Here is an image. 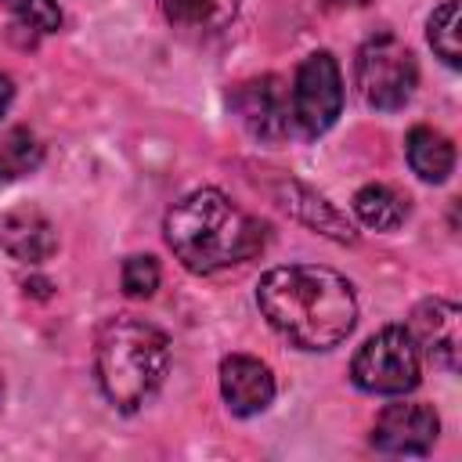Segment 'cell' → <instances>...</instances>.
Instances as JSON below:
<instances>
[{
    "mask_svg": "<svg viewBox=\"0 0 462 462\" xmlns=\"http://www.w3.org/2000/svg\"><path fill=\"white\" fill-rule=\"evenodd\" d=\"M354 72H357V94L365 97L368 108H379V112L404 108L415 94V83H419V69H415L411 51L390 32L372 36L357 51Z\"/></svg>",
    "mask_w": 462,
    "mask_h": 462,
    "instance_id": "5",
    "label": "cell"
},
{
    "mask_svg": "<svg viewBox=\"0 0 462 462\" xmlns=\"http://www.w3.org/2000/svg\"><path fill=\"white\" fill-rule=\"evenodd\" d=\"M119 282H123V292L130 300H148L159 289V263H155V256H126Z\"/></svg>",
    "mask_w": 462,
    "mask_h": 462,
    "instance_id": "17",
    "label": "cell"
},
{
    "mask_svg": "<svg viewBox=\"0 0 462 462\" xmlns=\"http://www.w3.org/2000/svg\"><path fill=\"white\" fill-rule=\"evenodd\" d=\"M404 152H408V166L430 184L448 180V173L455 170V144L433 126H411Z\"/></svg>",
    "mask_w": 462,
    "mask_h": 462,
    "instance_id": "13",
    "label": "cell"
},
{
    "mask_svg": "<svg viewBox=\"0 0 462 462\" xmlns=\"http://www.w3.org/2000/svg\"><path fill=\"white\" fill-rule=\"evenodd\" d=\"M166 245L195 274H217L256 256L267 227L217 188H199L166 213Z\"/></svg>",
    "mask_w": 462,
    "mask_h": 462,
    "instance_id": "2",
    "label": "cell"
},
{
    "mask_svg": "<svg viewBox=\"0 0 462 462\" xmlns=\"http://www.w3.org/2000/svg\"><path fill=\"white\" fill-rule=\"evenodd\" d=\"M0 249L22 263H43L58 249L54 224L32 206L7 209L0 213Z\"/></svg>",
    "mask_w": 462,
    "mask_h": 462,
    "instance_id": "11",
    "label": "cell"
},
{
    "mask_svg": "<svg viewBox=\"0 0 462 462\" xmlns=\"http://www.w3.org/2000/svg\"><path fill=\"white\" fill-rule=\"evenodd\" d=\"M256 307L278 336L300 350H332L357 321L350 282L332 267H271L256 285Z\"/></svg>",
    "mask_w": 462,
    "mask_h": 462,
    "instance_id": "1",
    "label": "cell"
},
{
    "mask_svg": "<svg viewBox=\"0 0 462 462\" xmlns=\"http://www.w3.org/2000/svg\"><path fill=\"white\" fill-rule=\"evenodd\" d=\"M458 29H462V11L458 0H444L433 14H430V47L437 51V58L451 69H458L462 61V47H458Z\"/></svg>",
    "mask_w": 462,
    "mask_h": 462,
    "instance_id": "16",
    "label": "cell"
},
{
    "mask_svg": "<svg viewBox=\"0 0 462 462\" xmlns=\"http://www.w3.org/2000/svg\"><path fill=\"white\" fill-rule=\"evenodd\" d=\"M11 97H14V87H11V79L0 72V116L7 112V105H11Z\"/></svg>",
    "mask_w": 462,
    "mask_h": 462,
    "instance_id": "19",
    "label": "cell"
},
{
    "mask_svg": "<svg viewBox=\"0 0 462 462\" xmlns=\"http://www.w3.org/2000/svg\"><path fill=\"white\" fill-rule=\"evenodd\" d=\"M14 22H22L25 29H36V32H54L61 29V11L54 0H0Z\"/></svg>",
    "mask_w": 462,
    "mask_h": 462,
    "instance_id": "18",
    "label": "cell"
},
{
    "mask_svg": "<svg viewBox=\"0 0 462 462\" xmlns=\"http://www.w3.org/2000/svg\"><path fill=\"white\" fill-rule=\"evenodd\" d=\"M231 108L238 116V123L267 144H282L285 137L296 134L292 123V97L282 76H256L235 87L231 94Z\"/></svg>",
    "mask_w": 462,
    "mask_h": 462,
    "instance_id": "7",
    "label": "cell"
},
{
    "mask_svg": "<svg viewBox=\"0 0 462 462\" xmlns=\"http://www.w3.org/2000/svg\"><path fill=\"white\" fill-rule=\"evenodd\" d=\"M419 372H422V354L411 339V332L404 325H386L375 336H368L354 361H350V379L357 390L365 393H383V397H397L419 386Z\"/></svg>",
    "mask_w": 462,
    "mask_h": 462,
    "instance_id": "4",
    "label": "cell"
},
{
    "mask_svg": "<svg viewBox=\"0 0 462 462\" xmlns=\"http://www.w3.org/2000/svg\"><path fill=\"white\" fill-rule=\"evenodd\" d=\"M40 159H43V148L29 130H22V126L0 130V188L18 180L22 173L36 170Z\"/></svg>",
    "mask_w": 462,
    "mask_h": 462,
    "instance_id": "15",
    "label": "cell"
},
{
    "mask_svg": "<svg viewBox=\"0 0 462 462\" xmlns=\"http://www.w3.org/2000/svg\"><path fill=\"white\" fill-rule=\"evenodd\" d=\"M94 372L101 393L119 411H137L159 393L170 372V339L144 318L116 314L97 332Z\"/></svg>",
    "mask_w": 462,
    "mask_h": 462,
    "instance_id": "3",
    "label": "cell"
},
{
    "mask_svg": "<svg viewBox=\"0 0 462 462\" xmlns=\"http://www.w3.org/2000/svg\"><path fill=\"white\" fill-rule=\"evenodd\" d=\"M159 7L173 29L213 36L235 22L242 0H159Z\"/></svg>",
    "mask_w": 462,
    "mask_h": 462,
    "instance_id": "12",
    "label": "cell"
},
{
    "mask_svg": "<svg viewBox=\"0 0 462 462\" xmlns=\"http://www.w3.org/2000/svg\"><path fill=\"white\" fill-rule=\"evenodd\" d=\"M440 419L430 404H390L372 426V448L383 455H426L433 451Z\"/></svg>",
    "mask_w": 462,
    "mask_h": 462,
    "instance_id": "8",
    "label": "cell"
},
{
    "mask_svg": "<svg viewBox=\"0 0 462 462\" xmlns=\"http://www.w3.org/2000/svg\"><path fill=\"white\" fill-rule=\"evenodd\" d=\"M220 397L231 415H260L274 401V372L249 354H231L220 361Z\"/></svg>",
    "mask_w": 462,
    "mask_h": 462,
    "instance_id": "10",
    "label": "cell"
},
{
    "mask_svg": "<svg viewBox=\"0 0 462 462\" xmlns=\"http://www.w3.org/2000/svg\"><path fill=\"white\" fill-rule=\"evenodd\" d=\"M289 97H292L296 134H303V137L325 134L339 119V108H343V76H339L336 58L328 51L307 54L296 69Z\"/></svg>",
    "mask_w": 462,
    "mask_h": 462,
    "instance_id": "6",
    "label": "cell"
},
{
    "mask_svg": "<svg viewBox=\"0 0 462 462\" xmlns=\"http://www.w3.org/2000/svg\"><path fill=\"white\" fill-rule=\"evenodd\" d=\"M354 213L361 217V224H368L375 231H393L408 217V202L386 184H365L354 195Z\"/></svg>",
    "mask_w": 462,
    "mask_h": 462,
    "instance_id": "14",
    "label": "cell"
},
{
    "mask_svg": "<svg viewBox=\"0 0 462 462\" xmlns=\"http://www.w3.org/2000/svg\"><path fill=\"white\" fill-rule=\"evenodd\" d=\"M408 332L419 346V354H426L433 365L455 372L458 357H462V310L448 300H422L411 310Z\"/></svg>",
    "mask_w": 462,
    "mask_h": 462,
    "instance_id": "9",
    "label": "cell"
}]
</instances>
